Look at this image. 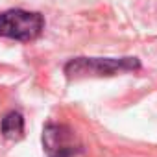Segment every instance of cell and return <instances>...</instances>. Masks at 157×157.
<instances>
[{
	"mask_svg": "<svg viewBox=\"0 0 157 157\" xmlns=\"http://www.w3.org/2000/svg\"><path fill=\"white\" fill-rule=\"evenodd\" d=\"M43 148L48 157H74L82 151L74 131L63 124H48L43 129Z\"/></svg>",
	"mask_w": 157,
	"mask_h": 157,
	"instance_id": "cell-3",
	"label": "cell"
},
{
	"mask_svg": "<svg viewBox=\"0 0 157 157\" xmlns=\"http://www.w3.org/2000/svg\"><path fill=\"white\" fill-rule=\"evenodd\" d=\"M0 131L10 140H19L24 135V118H22V115L17 113V111L8 113L2 118V122H0Z\"/></svg>",
	"mask_w": 157,
	"mask_h": 157,
	"instance_id": "cell-4",
	"label": "cell"
},
{
	"mask_svg": "<svg viewBox=\"0 0 157 157\" xmlns=\"http://www.w3.org/2000/svg\"><path fill=\"white\" fill-rule=\"evenodd\" d=\"M140 67L135 57L120 59H102V57H78L65 65V74L68 78H85V76H113L126 70H137Z\"/></svg>",
	"mask_w": 157,
	"mask_h": 157,
	"instance_id": "cell-1",
	"label": "cell"
},
{
	"mask_svg": "<svg viewBox=\"0 0 157 157\" xmlns=\"http://www.w3.org/2000/svg\"><path fill=\"white\" fill-rule=\"evenodd\" d=\"M44 28V19L41 13L10 10L0 13V37L13 41H33L41 35Z\"/></svg>",
	"mask_w": 157,
	"mask_h": 157,
	"instance_id": "cell-2",
	"label": "cell"
}]
</instances>
